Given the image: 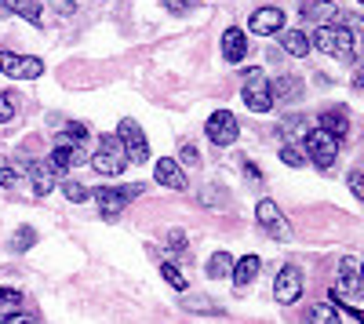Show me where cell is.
<instances>
[{"mask_svg": "<svg viewBox=\"0 0 364 324\" xmlns=\"http://www.w3.org/2000/svg\"><path fill=\"white\" fill-rule=\"evenodd\" d=\"M281 128H284V135H299V131L306 135V128H302V117H288V121H284Z\"/></svg>", "mask_w": 364, "mask_h": 324, "instance_id": "f35d334b", "label": "cell"}, {"mask_svg": "<svg viewBox=\"0 0 364 324\" xmlns=\"http://www.w3.org/2000/svg\"><path fill=\"white\" fill-rule=\"evenodd\" d=\"M22 15L26 22H33V26H44V8H41V0H0V15Z\"/></svg>", "mask_w": 364, "mask_h": 324, "instance_id": "d6986e66", "label": "cell"}, {"mask_svg": "<svg viewBox=\"0 0 364 324\" xmlns=\"http://www.w3.org/2000/svg\"><path fill=\"white\" fill-rule=\"evenodd\" d=\"M0 73L11 77V80H37V77H44V58L18 55V51H0Z\"/></svg>", "mask_w": 364, "mask_h": 324, "instance_id": "8992f818", "label": "cell"}, {"mask_svg": "<svg viewBox=\"0 0 364 324\" xmlns=\"http://www.w3.org/2000/svg\"><path fill=\"white\" fill-rule=\"evenodd\" d=\"M269 95H273V102H291V99L302 95V80L299 77H277L269 84Z\"/></svg>", "mask_w": 364, "mask_h": 324, "instance_id": "44dd1931", "label": "cell"}, {"mask_svg": "<svg viewBox=\"0 0 364 324\" xmlns=\"http://www.w3.org/2000/svg\"><path fill=\"white\" fill-rule=\"evenodd\" d=\"M154 179L168 190H186V171H182V164L175 157H161L154 164Z\"/></svg>", "mask_w": 364, "mask_h": 324, "instance_id": "9a60e30c", "label": "cell"}, {"mask_svg": "<svg viewBox=\"0 0 364 324\" xmlns=\"http://www.w3.org/2000/svg\"><path fill=\"white\" fill-rule=\"evenodd\" d=\"M18 179H22V171H18V168H11V164L0 168V186H4V190H15Z\"/></svg>", "mask_w": 364, "mask_h": 324, "instance_id": "4dcf8cb0", "label": "cell"}, {"mask_svg": "<svg viewBox=\"0 0 364 324\" xmlns=\"http://www.w3.org/2000/svg\"><path fill=\"white\" fill-rule=\"evenodd\" d=\"M281 161H284L288 168H302V164H306V153H302L295 142H284V146H281Z\"/></svg>", "mask_w": 364, "mask_h": 324, "instance_id": "f1b7e54d", "label": "cell"}, {"mask_svg": "<svg viewBox=\"0 0 364 324\" xmlns=\"http://www.w3.org/2000/svg\"><path fill=\"white\" fill-rule=\"evenodd\" d=\"M8 324H41V320H37V313L18 310V313H11V317H8Z\"/></svg>", "mask_w": 364, "mask_h": 324, "instance_id": "74e56055", "label": "cell"}, {"mask_svg": "<svg viewBox=\"0 0 364 324\" xmlns=\"http://www.w3.org/2000/svg\"><path fill=\"white\" fill-rule=\"evenodd\" d=\"M310 48L339 58V63H353V48H357V37L350 26H321L317 33L310 37Z\"/></svg>", "mask_w": 364, "mask_h": 324, "instance_id": "6da1fadb", "label": "cell"}, {"mask_svg": "<svg viewBox=\"0 0 364 324\" xmlns=\"http://www.w3.org/2000/svg\"><path fill=\"white\" fill-rule=\"evenodd\" d=\"M350 193H353L357 200H364V175H360V168L350 171Z\"/></svg>", "mask_w": 364, "mask_h": 324, "instance_id": "d590c367", "label": "cell"}, {"mask_svg": "<svg viewBox=\"0 0 364 324\" xmlns=\"http://www.w3.org/2000/svg\"><path fill=\"white\" fill-rule=\"evenodd\" d=\"M302 18H310V22H317V26H339L343 8L331 4V0H317V4H306V8H302Z\"/></svg>", "mask_w": 364, "mask_h": 324, "instance_id": "ac0fdd59", "label": "cell"}, {"mask_svg": "<svg viewBox=\"0 0 364 324\" xmlns=\"http://www.w3.org/2000/svg\"><path fill=\"white\" fill-rule=\"evenodd\" d=\"M178 153H182V164H190V168L200 164V153H197V146H193V142H182V150H178Z\"/></svg>", "mask_w": 364, "mask_h": 324, "instance_id": "836d02e7", "label": "cell"}, {"mask_svg": "<svg viewBox=\"0 0 364 324\" xmlns=\"http://www.w3.org/2000/svg\"><path fill=\"white\" fill-rule=\"evenodd\" d=\"M259 270H262V259L259 255H245V259L233 262L230 277H233V291H237V296H245V291L252 288V281L259 277Z\"/></svg>", "mask_w": 364, "mask_h": 324, "instance_id": "4fadbf2b", "label": "cell"}, {"mask_svg": "<svg viewBox=\"0 0 364 324\" xmlns=\"http://www.w3.org/2000/svg\"><path fill=\"white\" fill-rule=\"evenodd\" d=\"M161 277H164V281H168L175 291H186V288H190V281L182 277V270L175 266V262H161Z\"/></svg>", "mask_w": 364, "mask_h": 324, "instance_id": "4316f807", "label": "cell"}, {"mask_svg": "<svg viewBox=\"0 0 364 324\" xmlns=\"http://www.w3.org/2000/svg\"><path fill=\"white\" fill-rule=\"evenodd\" d=\"M91 168H95L99 175H106V179H117V175L128 168L124 146H120L117 135H102V139H99V150L91 153Z\"/></svg>", "mask_w": 364, "mask_h": 324, "instance_id": "7a4b0ae2", "label": "cell"}, {"mask_svg": "<svg viewBox=\"0 0 364 324\" xmlns=\"http://www.w3.org/2000/svg\"><path fill=\"white\" fill-rule=\"evenodd\" d=\"M168 248H171V252H182V248H186V233L171 230V233H168Z\"/></svg>", "mask_w": 364, "mask_h": 324, "instance_id": "8d00e7d4", "label": "cell"}, {"mask_svg": "<svg viewBox=\"0 0 364 324\" xmlns=\"http://www.w3.org/2000/svg\"><path fill=\"white\" fill-rule=\"evenodd\" d=\"M310 324H343L339 317V306H331V303H321L310 310Z\"/></svg>", "mask_w": 364, "mask_h": 324, "instance_id": "d4e9b609", "label": "cell"}, {"mask_svg": "<svg viewBox=\"0 0 364 324\" xmlns=\"http://www.w3.org/2000/svg\"><path fill=\"white\" fill-rule=\"evenodd\" d=\"M22 306V291L18 288H0V320H8Z\"/></svg>", "mask_w": 364, "mask_h": 324, "instance_id": "cb8c5ba5", "label": "cell"}, {"mask_svg": "<svg viewBox=\"0 0 364 324\" xmlns=\"http://www.w3.org/2000/svg\"><path fill=\"white\" fill-rule=\"evenodd\" d=\"M223 58L230 66H237V63H245V58H248V33L240 26H230L223 33Z\"/></svg>", "mask_w": 364, "mask_h": 324, "instance_id": "5bb4252c", "label": "cell"}, {"mask_svg": "<svg viewBox=\"0 0 364 324\" xmlns=\"http://www.w3.org/2000/svg\"><path fill=\"white\" fill-rule=\"evenodd\" d=\"M321 131H328L331 139H346L350 135V109L346 106H328L324 113H321Z\"/></svg>", "mask_w": 364, "mask_h": 324, "instance_id": "2e32d148", "label": "cell"}, {"mask_svg": "<svg viewBox=\"0 0 364 324\" xmlns=\"http://www.w3.org/2000/svg\"><path fill=\"white\" fill-rule=\"evenodd\" d=\"M84 139H87V128H84V124H70V128H66V135L58 139V142H77V146H80Z\"/></svg>", "mask_w": 364, "mask_h": 324, "instance_id": "d6a6232c", "label": "cell"}, {"mask_svg": "<svg viewBox=\"0 0 364 324\" xmlns=\"http://www.w3.org/2000/svg\"><path fill=\"white\" fill-rule=\"evenodd\" d=\"M33 244H37V230H33V226H18V233H15L11 248H15V252H29Z\"/></svg>", "mask_w": 364, "mask_h": 324, "instance_id": "83f0119b", "label": "cell"}, {"mask_svg": "<svg viewBox=\"0 0 364 324\" xmlns=\"http://www.w3.org/2000/svg\"><path fill=\"white\" fill-rule=\"evenodd\" d=\"M302 142H306V157H310L321 171H331V168H336V161H339V139H331L328 131L314 128V131L302 135Z\"/></svg>", "mask_w": 364, "mask_h": 324, "instance_id": "277c9868", "label": "cell"}, {"mask_svg": "<svg viewBox=\"0 0 364 324\" xmlns=\"http://www.w3.org/2000/svg\"><path fill=\"white\" fill-rule=\"evenodd\" d=\"M255 219H259V226H262V230L269 233L273 241H291V226H288L284 212L277 208V200L262 197V200L255 204Z\"/></svg>", "mask_w": 364, "mask_h": 324, "instance_id": "ba28073f", "label": "cell"}, {"mask_svg": "<svg viewBox=\"0 0 364 324\" xmlns=\"http://www.w3.org/2000/svg\"><path fill=\"white\" fill-rule=\"evenodd\" d=\"M182 306H186L190 313H219L223 317V306H215V303L204 299V296H186V299H182Z\"/></svg>", "mask_w": 364, "mask_h": 324, "instance_id": "484cf974", "label": "cell"}, {"mask_svg": "<svg viewBox=\"0 0 364 324\" xmlns=\"http://www.w3.org/2000/svg\"><path fill=\"white\" fill-rule=\"evenodd\" d=\"M117 139H120V146H124V157H128L132 164H146V161H149V142H146L139 121L124 117V121L117 124Z\"/></svg>", "mask_w": 364, "mask_h": 324, "instance_id": "52a82bcc", "label": "cell"}, {"mask_svg": "<svg viewBox=\"0 0 364 324\" xmlns=\"http://www.w3.org/2000/svg\"><path fill=\"white\" fill-rule=\"evenodd\" d=\"M63 193H66V200H73V204L87 200V190H84L80 183H73V179H66V183H63Z\"/></svg>", "mask_w": 364, "mask_h": 324, "instance_id": "1f68e13d", "label": "cell"}, {"mask_svg": "<svg viewBox=\"0 0 364 324\" xmlns=\"http://www.w3.org/2000/svg\"><path fill=\"white\" fill-rule=\"evenodd\" d=\"M142 186H99V190H87V197H95L102 219H117L120 212L128 208V200L139 197Z\"/></svg>", "mask_w": 364, "mask_h": 324, "instance_id": "5b68a950", "label": "cell"}, {"mask_svg": "<svg viewBox=\"0 0 364 324\" xmlns=\"http://www.w3.org/2000/svg\"><path fill=\"white\" fill-rule=\"evenodd\" d=\"M80 161H84V150H80L77 142H58L55 150H51V161H48V164H51L55 171H73Z\"/></svg>", "mask_w": 364, "mask_h": 324, "instance_id": "e0dca14e", "label": "cell"}, {"mask_svg": "<svg viewBox=\"0 0 364 324\" xmlns=\"http://www.w3.org/2000/svg\"><path fill=\"white\" fill-rule=\"evenodd\" d=\"M281 29H284V11L281 8H259L248 18V33H255V37H277Z\"/></svg>", "mask_w": 364, "mask_h": 324, "instance_id": "7c38bea8", "label": "cell"}, {"mask_svg": "<svg viewBox=\"0 0 364 324\" xmlns=\"http://www.w3.org/2000/svg\"><path fill=\"white\" fill-rule=\"evenodd\" d=\"M204 135L215 146H233L237 135H240V124H237V117L230 109H215L208 117V124H204Z\"/></svg>", "mask_w": 364, "mask_h": 324, "instance_id": "30bf717a", "label": "cell"}, {"mask_svg": "<svg viewBox=\"0 0 364 324\" xmlns=\"http://www.w3.org/2000/svg\"><path fill=\"white\" fill-rule=\"evenodd\" d=\"M240 99H245V106L252 113H269L273 109V95H269V77L266 70H248L245 73V87H240Z\"/></svg>", "mask_w": 364, "mask_h": 324, "instance_id": "3957f363", "label": "cell"}, {"mask_svg": "<svg viewBox=\"0 0 364 324\" xmlns=\"http://www.w3.org/2000/svg\"><path fill=\"white\" fill-rule=\"evenodd\" d=\"M161 4H164V8L171 11V15H186V11H190V8L197 4V0H161Z\"/></svg>", "mask_w": 364, "mask_h": 324, "instance_id": "e575fe53", "label": "cell"}, {"mask_svg": "<svg viewBox=\"0 0 364 324\" xmlns=\"http://www.w3.org/2000/svg\"><path fill=\"white\" fill-rule=\"evenodd\" d=\"M15 109H18L15 95H8V92H0V124H8V121H15Z\"/></svg>", "mask_w": 364, "mask_h": 324, "instance_id": "f546056e", "label": "cell"}, {"mask_svg": "<svg viewBox=\"0 0 364 324\" xmlns=\"http://www.w3.org/2000/svg\"><path fill=\"white\" fill-rule=\"evenodd\" d=\"M281 44H284V51L295 55V58H306V55H310V37L302 33V29H281Z\"/></svg>", "mask_w": 364, "mask_h": 324, "instance_id": "7402d4cb", "label": "cell"}, {"mask_svg": "<svg viewBox=\"0 0 364 324\" xmlns=\"http://www.w3.org/2000/svg\"><path fill=\"white\" fill-rule=\"evenodd\" d=\"M360 4H364V0H360Z\"/></svg>", "mask_w": 364, "mask_h": 324, "instance_id": "ab89813d", "label": "cell"}, {"mask_svg": "<svg viewBox=\"0 0 364 324\" xmlns=\"http://www.w3.org/2000/svg\"><path fill=\"white\" fill-rule=\"evenodd\" d=\"M230 270H233V255H230V252H215V255L208 259V266H204V274H208L211 281L230 277Z\"/></svg>", "mask_w": 364, "mask_h": 324, "instance_id": "603a6c76", "label": "cell"}, {"mask_svg": "<svg viewBox=\"0 0 364 324\" xmlns=\"http://www.w3.org/2000/svg\"><path fill=\"white\" fill-rule=\"evenodd\" d=\"M360 296V262L346 255L339 262V284L331 288V303H353Z\"/></svg>", "mask_w": 364, "mask_h": 324, "instance_id": "9c48e42d", "label": "cell"}, {"mask_svg": "<svg viewBox=\"0 0 364 324\" xmlns=\"http://www.w3.org/2000/svg\"><path fill=\"white\" fill-rule=\"evenodd\" d=\"M302 270L299 266H281V274H277V281H273V299H277L281 306H291V303H299L302 299Z\"/></svg>", "mask_w": 364, "mask_h": 324, "instance_id": "8fae6325", "label": "cell"}, {"mask_svg": "<svg viewBox=\"0 0 364 324\" xmlns=\"http://www.w3.org/2000/svg\"><path fill=\"white\" fill-rule=\"evenodd\" d=\"M29 175H33V193L37 197H48L55 190V168L48 161H33L29 164Z\"/></svg>", "mask_w": 364, "mask_h": 324, "instance_id": "ffe728a7", "label": "cell"}]
</instances>
